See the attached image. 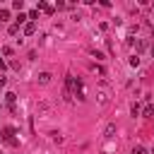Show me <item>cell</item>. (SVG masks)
I'll use <instances>...</instances> for the list:
<instances>
[{"label":"cell","instance_id":"6da1fadb","mask_svg":"<svg viewBox=\"0 0 154 154\" xmlns=\"http://www.w3.org/2000/svg\"><path fill=\"white\" fill-rule=\"evenodd\" d=\"M34 31H36V22H26L24 24V36H31Z\"/></svg>","mask_w":154,"mask_h":154},{"label":"cell","instance_id":"7a4b0ae2","mask_svg":"<svg viewBox=\"0 0 154 154\" xmlns=\"http://www.w3.org/2000/svg\"><path fill=\"white\" fill-rule=\"evenodd\" d=\"M108 101V87H101V91H99V103H106Z\"/></svg>","mask_w":154,"mask_h":154},{"label":"cell","instance_id":"3957f363","mask_svg":"<svg viewBox=\"0 0 154 154\" xmlns=\"http://www.w3.org/2000/svg\"><path fill=\"white\" fill-rule=\"evenodd\" d=\"M38 82H41V84H48V82H51V72H41V75H38Z\"/></svg>","mask_w":154,"mask_h":154},{"label":"cell","instance_id":"277c9868","mask_svg":"<svg viewBox=\"0 0 154 154\" xmlns=\"http://www.w3.org/2000/svg\"><path fill=\"white\" fill-rule=\"evenodd\" d=\"M14 99H17V94H14V91H7V94H5V101H7L10 106L14 103Z\"/></svg>","mask_w":154,"mask_h":154},{"label":"cell","instance_id":"5b68a950","mask_svg":"<svg viewBox=\"0 0 154 154\" xmlns=\"http://www.w3.org/2000/svg\"><path fill=\"white\" fill-rule=\"evenodd\" d=\"M128 63H130V67H137V65H140V58H137V53H135V55H130V60H128Z\"/></svg>","mask_w":154,"mask_h":154},{"label":"cell","instance_id":"8992f818","mask_svg":"<svg viewBox=\"0 0 154 154\" xmlns=\"http://www.w3.org/2000/svg\"><path fill=\"white\" fill-rule=\"evenodd\" d=\"M152 113H154V106L147 103V106H144V118H152Z\"/></svg>","mask_w":154,"mask_h":154},{"label":"cell","instance_id":"52a82bcc","mask_svg":"<svg viewBox=\"0 0 154 154\" xmlns=\"http://www.w3.org/2000/svg\"><path fill=\"white\" fill-rule=\"evenodd\" d=\"M135 46H137V51H144V48H147V41H144V38H137Z\"/></svg>","mask_w":154,"mask_h":154},{"label":"cell","instance_id":"ba28073f","mask_svg":"<svg viewBox=\"0 0 154 154\" xmlns=\"http://www.w3.org/2000/svg\"><path fill=\"white\" fill-rule=\"evenodd\" d=\"M113 132H116V125H113V123H111V125H108V128H106V132H103V135H106V137H113Z\"/></svg>","mask_w":154,"mask_h":154},{"label":"cell","instance_id":"9c48e42d","mask_svg":"<svg viewBox=\"0 0 154 154\" xmlns=\"http://www.w3.org/2000/svg\"><path fill=\"white\" fill-rule=\"evenodd\" d=\"M132 154H144V147H142V144H137V147H132Z\"/></svg>","mask_w":154,"mask_h":154},{"label":"cell","instance_id":"30bf717a","mask_svg":"<svg viewBox=\"0 0 154 154\" xmlns=\"http://www.w3.org/2000/svg\"><path fill=\"white\" fill-rule=\"evenodd\" d=\"M12 7H14V10H22V7H24V2H22V0H14V2H12Z\"/></svg>","mask_w":154,"mask_h":154},{"label":"cell","instance_id":"8fae6325","mask_svg":"<svg viewBox=\"0 0 154 154\" xmlns=\"http://www.w3.org/2000/svg\"><path fill=\"white\" fill-rule=\"evenodd\" d=\"M36 17H38V12H36V10H31V12H29V14H26V19H31V22H34V19H36Z\"/></svg>","mask_w":154,"mask_h":154},{"label":"cell","instance_id":"7c38bea8","mask_svg":"<svg viewBox=\"0 0 154 154\" xmlns=\"http://www.w3.org/2000/svg\"><path fill=\"white\" fill-rule=\"evenodd\" d=\"M7 31H10V36H14V34H17V31H19V26H17V24H12V26H10V29H7Z\"/></svg>","mask_w":154,"mask_h":154},{"label":"cell","instance_id":"4fadbf2b","mask_svg":"<svg viewBox=\"0 0 154 154\" xmlns=\"http://www.w3.org/2000/svg\"><path fill=\"white\" fill-rule=\"evenodd\" d=\"M2 70H5V60L0 58V72H2Z\"/></svg>","mask_w":154,"mask_h":154},{"label":"cell","instance_id":"5bb4252c","mask_svg":"<svg viewBox=\"0 0 154 154\" xmlns=\"http://www.w3.org/2000/svg\"><path fill=\"white\" fill-rule=\"evenodd\" d=\"M2 84H5V75L0 72V87H2Z\"/></svg>","mask_w":154,"mask_h":154},{"label":"cell","instance_id":"9a60e30c","mask_svg":"<svg viewBox=\"0 0 154 154\" xmlns=\"http://www.w3.org/2000/svg\"><path fill=\"white\" fill-rule=\"evenodd\" d=\"M152 55H154V46H152Z\"/></svg>","mask_w":154,"mask_h":154}]
</instances>
